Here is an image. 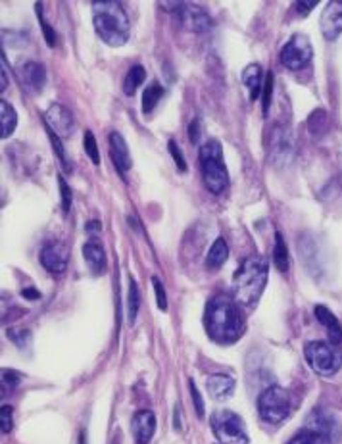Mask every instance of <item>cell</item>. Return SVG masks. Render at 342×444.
<instances>
[{
  "label": "cell",
  "instance_id": "17",
  "mask_svg": "<svg viewBox=\"0 0 342 444\" xmlns=\"http://www.w3.org/2000/svg\"><path fill=\"white\" fill-rule=\"evenodd\" d=\"M269 156L271 162H283L285 164V158L293 154V144H290V133L283 127H273L271 135H269Z\"/></svg>",
  "mask_w": 342,
  "mask_h": 444
},
{
  "label": "cell",
  "instance_id": "31",
  "mask_svg": "<svg viewBox=\"0 0 342 444\" xmlns=\"http://www.w3.org/2000/svg\"><path fill=\"white\" fill-rule=\"evenodd\" d=\"M47 133H48V139H50V144L54 146L56 156L60 158V162H62V164L66 165V170L69 171V170H71V168H69V160H68V158H66V152H64V146H62V143H60V137L56 135L54 131H50V129H47Z\"/></svg>",
  "mask_w": 342,
  "mask_h": 444
},
{
  "label": "cell",
  "instance_id": "36",
  "mask_svg": "<svg viewBox=\"0 0 342 444\" xmlns=\"http://www.w3.org/2000/svg\"><path fill=\"white\" fill-rule=\"evenodd\" d=\"M167 148H170L171 158L175 160V164H177L179 171H187V162H185V158H183V154H181L179 144L175 143V141H170V143H167Z\"/></svg>",
  "mask_w": 342,
  "mask_h": 444
},
{
  "label": "cell",
  "instance_id": "15",
  "mask_svg": "<svg viewBox=\"0 0 342 444\" xmlns=\"http://www.w3.org/2000/svg\"><path fill=\"white\" fill-rule=\"evenodd\" d=\"M131 431L137 444H148L156 433V416L151 410L137 411L131 419Z\"/></svg>",
  "mask_w": 342,
  "mask_h": 444
},
{
  "label": "cell",
  "instance_id": "28",
  "mask_svg": "<svg viewBox=\"0 0 342 444\" xmlns=\"http://www.w3.org/2000/svg\"><path fill=\"white\" fill-rule=\"evenodd\" d=\"M308 127H309V133L315 135V137H322L323 133L327 131L329 123H327V114L323 112V110H317L314 112L308 119Z\"/></svg>",
  "mask_w": 342,
  "mask_h": 444
},
{
  "label": "cell",
  "instance_id": "24",
  "mask_svg": "<svg viewBox=\"0 0 342 444\" xmlns=\"http://www.w3.org/2000/svg\"><path fill=\"white\" fill-rule=\"evenodd\" d=\"M144 77H146V71H144L143 66H133V68L127 71L124 81V93L125 95L133 96L137 93V89L143 85Z\"/></svg>",
  "mask_w": 342,
  "mask_h": 444
},
{
  "label": "cell",
  "instance_id": "35",
  "mask_svg": "<svg viewBox=\"0 0 342 444\" xmlns=\"http://www.w3.org/2000/svg\"><path fill=\"white\" fill-rule=\"evenodd\" d=\"M12 425H14V421H12V406H2V410H0V429L6 435V433L12 431Z\"/></svg>",
  "mask_w": 342,
  "mask_h": 444
},
{
  "label": "cell",
  "instance_id": "13",
  "mask_svg": "<svg viewBox=\"0 0 342 444\" xmlns=\"http://www.w3.org/2000/svg\"><path fill=\"white\" fill-rule=\"evenodd\" d=\"M18 79L29 93H41L47 83V69L39 62H23L18 68Z\"/></svg>",
  "mask_w": 342,
  "mask_h": 444
},
{
  "label": "cell",
  "instance_id": "18",
  "mask_svg": "<svg viewBox=\"0 0 342 444\" xmlns=\"http://www.w3.org/2000/svg\"><path fill=\"white\" fill-rule=\"evenodd\" d=\"M315 317H317V322L322 323L323 327L327 329L329 342H331V344H335V346H341L342 325H341V322L335 317V314H333V312L325 306H315Z\"/></svg>",
  "mask_w": 342,
  "mask_h": 444
},
{
  "label": "cell",
  "instance_id": "44",
  "mask_svg": "<svg viewBox=\"0 0 342 444\" xmlns=\"http://www.w3.org/2000/svg\"><path fill=\"white\" fill-rule=\"evenodd\" d=\"M100 221H96V219H93V221H89L87 223V231L89 233H96V231H100Z\"/></svg>",
  "mask_w": 342,
  "mask_h": 444
},
{
  "label": "cell",
  "instance_id": "27",
  "mask_svg": "<svg viewBox=\"0 0 342 444\" xmlns=\"http://www.w3.org/2000/svg\"><path fill=\"white\" fill-rule=\"evenodd\" d=\"M141 308V291H138L137 281L129 277V294H127V315H129V323H135Z\"/></svg>",
  "mask_w": 342,
  "mask_h": 444
},
{
  "label": "cell",
  "instance_id": "20",
  "mask_svg": "<svg viewBox=\"0 0 342 444\" xmlns=\"http://www.w3.org/2000/svg\"><path fill=\"white\" fill-rule=\"evenodd\" d=\"M235 379L225 373H213L208 377V392L213 400H227L233 395Z\"/></svg>",
  "mask_w": 342,
  "mask_h": 444
},
{
  "label": "cell",
  "instance_id": "25",
  "mask_svg": "<svg viewBox=\"0 0 342 444\" xmlns=\"http://www.w3.org/2000/svg\"><path fill=\"white\" fill-rule=\"evenodd\" d=\"M164 96V87L160 83H151L143 93V112L144 114H151L152 110L156 108V104L160 103V98Z\"/></svg>",
  "mask_w": 342,
  "mask_h": 444
},
{
  "label": "cell",
  "instance_id": "5",
  "mask_svg": "<svg viewBox=\"0 0 342 444\" xmlns=\"http://www.w3.org/2000/svg\"><path fill=\"white\" fill-rule=\"evenodd\" d=\"M258 411L264 421L271 425L283 423L293 411V398L279 385L267 387L258 398Z\"/></svg>",
  "mask_w": 342,
  "mask_h": 444
},
{
  "label": "cell",
  "instance_id": "42",
  "mask_svg": "<svg viewBox=\"0 0 342 444\" xmlns=\"http://www.w3.org/2000/svg\"><path fill=\"white\" fill-rule=\"evenodd\" d=\"M21 296H23V298H28V300H39V298H41V293H39L37 288L29 287L21 291Z\"/></svg>",
  "mask_w": 342,
  "mask_h": 444
},
{
  "label": "cell",
  "instance_id": "29",
  "mask_svg": "<svg viewBox=\"0 0 342 444\" xmlns=\"http://www.w3.org/2000/svg\"><path fill=\"white\" fill-rule=\"evenodd\" d=\"M83 148H85V152L89 154L90 162H93V164H95V165L100 164V154H98V146H96L95 135H93L90 131H87V133H85V139H83Z\"/></svg>",
  "mask_w": 342,
  "mask_h": 444
},
{
  "label": "cell",
  "instance_id": "43",
  "mask_svg": "<svg viewBox=\"0 0 342 444\" xmlns=\"http://www.w3.org/2000/svg\"><path fill=\"white\" fill-rule=\"evenodd\" d=\"M173 427L177 431H181V410H179V406L175 408V411H173Z\"/></svg>",
  "mask_w": 342,
  "mask_h": 444
},
{
  "label": "cell",
  "instance_id": "37",
  "mask_svg": "<svg viewBox=\"0 0 342 444\" xmlns=\"http://www.w3.org/2000/svg\"><path fill=\"white\" fill-rule=\"evenodd\" d=\"M189 389H191L192 402H194V408H196V416L204 417V402H202V397H200L199 389H196V383L194 381H189Z\"/></svg>",
  "mask_w": 342,
  "mask_h": 444
},
{
  "label": "cell",
  "instance_id": "23",
  "mask_svg": "<svg viewBox=\"0 0 342 444\" xmlns=\"http://www.w3.org/2000/svg\"><path fill=\"white\" fill-rule=\"evenodd\" d=\"M229 258V246L223 239H216V243L210 248V252L206 256V266L210 269H219Z\"/></svg>",
  "mask_w": 342,
  "mask_h": 444
},
{
  "label": "cell",
  "instance_id": "10",
  "mask_svg": "<svg viewBox=\"0 0 342 444\" xmlns=\"http://www.w3.org/2000/svg\"><path fill=\"white\" fill-rule=\"evenodd\" d=\"M173 6V16L177 18V21L189 31L194 33H204L212 28V20L210 16L206 14L204 10L196 4H187V2H175L170 4Z\"/></svg>",
  "mask_w": 342,
  "mask_h": 444
},
{
  "label": "cell",
  "instance_id": "16",
  "mask_svg": "<svg viewBox=\"0 0 342 444\" xmlns=\"http://www.w3.org/2000/svg\"><path fill=\"white\" fill-rule=\"evenodd\" d=\"M108 144H110V158H112V162L116 164L117 171L124 175L125 171L131 170L129 146H127L125 139L122 137L117 131H112V133H110Z\"/></svg>",
  "mask_w": 342,
  "mask_h": 444
},
{
  "label": "cell",
  "instance_id": "19",
  "mask_svg": "<svg viewBox=\"0 0 342 444\" xmlns=\"http://www.w3.org/2000/svg\"><path fill=\"white\" fill-rule=\"evenodd\" d=\"M83 256L87 266L95 275L104 274L106 269V252H104V246L98 240H89L83 245Z\"/></svg>",
  "mask_w": 342,
  "mask_h": 444
},
{
  "label": "cell",
  "instance_id": "40",
  "mask_svg": "<svg viewBox=\"0 0 342 444\" xmlns=\"http://www.w3.org/2000/svg\"><path fill=\"white\" fill-rule=\"evenodd\" d=\"M2 379H4V383L12 385V387H16V385L20 383V375L14 373V371H10V369H6V371L2 373Z\"/></svg>",
  "mask_w": 342,
  "mask_h": 444
},
{
  "label": "cell",
  "instance_id": "12",
  "mask_svg": "<svg viewBox=\"0 0 342 444\" xmlns=\"http://www.w3.org/2000/svg\"><path fill=\"white\" fill-rule=\"evenodd\" d=\"M41 264L50 274H64L69 264V248L66 243H48L41 250Z\"/></svg>",
  "mask_w": 342,
  "mask_h": 444
},
{
  "label": "cell",
  "instance_id": "39",
  "mask_svg": "<svg viewBox=\"0 0 342 444\" xmlns=\"http://www.w3.org/2000/svg\"><path fill=\"white\" fill-rule=\"evenodd\" d=\"M189 139H191V143H196L200 137V117H194L191 123H189Z\"/></svg>",
  "mask_w": 342,
  "mask_h": 444
},
{
  "label": "cell",
  "instance_id": "9",
  "mask_svg": "<svg viewBox=\"0 0 342 444\" xmlns=\"http://www.w3.org/2000/svg\"><path fill=\"white\" fill-rule=\"evenodd\" d=\"M304 429L314 433L315 437L322 440V444H335L341 438L342 425L335 414L325 410H314L306 417Z\"/></svg>",
  "mask_w": 342,
  "mask_h": 444
},
{
  "label": "cell",
  "instance_id": "2",
  "mask_svg": "<svg viewBox=\"0 0 342 444\" xmlns=\"http://www.w3.org/2000/svg\"><path fill=\"white\" fill-rule=\"evenodd\" d=\"M267 275H269L267 262L260 256H250L242 262L231 281L237 304L247 308L256 306L267 285Z\"/></svg>",
  "mask_w": 342,
  "mask_h": 444
},
{
  "label": "cell",
  "instance_id": "30",
  "mask_svg": "<svg viewBox=\"0 0 342 444\" xmlns=\"http://www.w3.org/2000/svg\"><path fill=\"white\" fill-rule=\"evenodd\" d=\"M35 10H37V16H39V21H41V28H42V35H45V41L48 42V47H56V33H54V29H52V25H48L47 21H45V18H42V4H37L35 6Z\"/></svg>",
  "mask_w": 342,
  "mask_h": 444
},
{
  "label": "cell",
  "instance_id": "14",
  "mask_svg": "<svg viewBox=\"0 0 342 444\" xmlns=\"http://www.w3.org/2000/svg\"><path fill=\"white\" fill-rule=\"evenodd\" d=\"M319 28L325 37V41H336L342 33V2H329L323 10Z\"/></svg>",
  "mask_w": 342,
  "mask_h": 444
},
{
  "label": "cell",
  "instance_id": "41",
  "mask_svg": "<svg viewBox=\"0 0 342 444\" xmlns=\"http://www.w3.org/2000/svg\"><path fill=\"white\" fill-rule=\"evenodd\" d=\"M295 6L298 12H302V16H308V12H312L317 6V2H296Z\"/></svg>",
  "mask_w": 342,
  "mask_h": 444
},
{
  "label": "cell",
  "instance_id": "6",
  "mask_svg": "<svg viewBox=\"0 0 342 444\" xmlns=\"http://www.w3.org/2000/svg\"><path fill=\"white\" fill-rule=\"evenodd\" d=\"M304 356L309 368L323 377L335 375L342 368V350L331 342L312 341L304 346Z\"/></svg>",
  "mask_w": 342,
  "mask_h": 444
},
{
  "label": "cell",
  "instance_id": "26",
  "mask_svg": "<svg viewBox=\"0 0 342 444\" xmlns=\"http://www.w3.org/2000/svg\"><path fill=\"white\" fill-rule=\"evenodd\" d=\"M273 260L279 271H288V248L287 243H285V239H283V235H281L279 231L275 233Z\"/></svg>",
  "mask_w": 342,
  "mask_h": 444
},
{
  "label": "cell",
  "instance_id": "3",
  "mask_svg": "<svg viewBox=\"0 0 342 444\" xmlns=\"http://www.w3.org/2000/svg\"><path fill=\"white\" fill-rule=\"evenodd\" d=\"M93 21L98 37L110 47H124L129 41V18L125 14L122 2H93Z\"/></svg>",
  "mask_w": 342,
  "mask_h": 444
},
{
  "label": "cell",
  "instance_id": "21",
  "mask_svg": "<svg viewBox=\"0 0 342 444\" xmlns=\"http://www.w3.org/2000/svg\"><path fill=\"white\" fill-rule=\"evenodd\" d=\"M242 83L247 85V89L250 90V98L256 100L264 90V69L258 64H250L244 71H242Z\"/></svg>",
  "mask_w": 342,
  "mask_h": 444
},
{
  "label": "cell",
  "instance_id": "32",
  "mask_svg": "<svg viewBox=\"0 0 342 444\" xmlns=\"http://www.w3.org/2000/svg\"><path fill=\"white\" fill-rule=\"evenodd\" d=\"M152 287H154V293H156L158 308H160L162 312H165V310H167V296H165L164 283L158 279V277H152Z\"/></svg>",
  "mask_w": 342,
  "mask_h": 444
},
{
  "label": "cell",
  "instance_id": "38",
  "mask_svg": "<svg viewBox=\"0 0 342 444\" xmlns=\"http://www.w3.org/2000/svg\"><path fill=\"white\" fill-rule=\"evenodd\" d=\"M58 183H60V197H62V210H64V212H69V208H71V191H69L68 183L64 181L62 175L58 177Z\"/></svg>",
  "mask_w": 342,
  "mask_h": 444
},
{
  "label": "cell",
  "instance_id": "11",
  "mask_svg": "<svg viewBox=\"0 0 342 444\" xmlns=\"http://www.w3.org/2000/svg\"><path fill=\"white\" fill-rule=\"evenodd\" d=\"M45 122H47V129L54 131L58 137L69 139L76 133V119L62 104H50L45 112Z\"/></svg>",
  "mask_w": 342,
  "mask_h": 444
},
{
  "label": "cell",
  "instance_id": "8",
  "mask_svg": "<svg viewBox=\"0 0 342 444\" xmlns=\"http://www.w3.org/2000/svg\"><path fill=\"white\" fill-rule=\"evenodd\" d=\"M281 64L287 69L298 71V69L308 68L314 60V48L306 35H293L285 47L281 48Z\"/></svg>",
  "mask_w": 342,
  "mask_h": 444
},
{
  "label": "cell",
  "instance_id": "34",
  "mask_svg": "<svg viewBox=\"0 0 342 444\" xmlns=\"http://www.w3.org/2000/svg\"><path fill=\"white\" fill-rule=\"evenodd\" d=\"M287 444H322V440L319 438L315 437L314 433H309V431H300L298 435H295V437L290 438Z\"/></svg>",
  "mask_w": 342,
  "mask_h": 444
},
{
  "label": "cell",
  "instance_id": "7",
  "mask_svg": "<svg viewBox=\"0 0 342 444\" xmlns=\"http://www.w3.org/2000/svg\"><path fill=\"white\" fill-rule=\"evenodd\" d=\"M212 431L221 444H250L247 425L242 417L231 410H218L212 414Z\"/></svg>",
  "mask_w": 342,
  "mask_h": 444
},
{
  "label": "cell",
  "instance_id": "1",
  "mask_svg": "<svg viewBox=\"0 0 342 444\" xmlns=\"http://www.w3.org/2000/svg\"><path fill=\"white\" fill-rule=\"evenodd\" d=\"M204 325L210 339L219 344H233L244 333V322L237 308V300L225 293L210 298L206 306Z\"/></svg>",
  "mask_w": 342,
  "mask_h": 444
},
{
  "label": "cell",
  "instance_id": "33",
  "mask_svg": "<svg viewBox=\"0 0 342 444\" xmlns=\"http://www.w3.org/2000/svg\"><path fill=\"white\" fill-rule=\"evenodd\" d=\"M261 95H264V114L267 116L269 104H271V95H273V74H271V71L267 74L266 81H264V90H261Z\"/></svg>",
  "mask_w": 342,
  "mask_h": 444
},
{
  "label": "cell",
  "instance_id": "22",
  "mask_svg": "<svg viewBox=\"0 0 342 444\" xmlns=\"http://www.w3.org/2000/svg\"><path fill=\"white\" fill-rule=\"evenodd\" d=\"M16 125H18V114L12 108V104H8L6 100H0V137H10L14 133Z\"/></svg>",
  "mask_w": 342,
  "mask_h": 444
},
{
  "label": "cell",
  "instance_id": "4",
  "mask_svg": "<svg viewBox=\"0 0 342 444\" xmlns=\"http://www.w3.org/2000/svg\"><path fill=\"white\" fill-rule=\"evenodd\" d=\"M200 168H202V179L208 191L212 194H221L229 183L225 162H223V151L218 141H208L200 148Z\"/></svg>",
  "mask_w": 342,
  "mask_h": 444
}]
</instances>
